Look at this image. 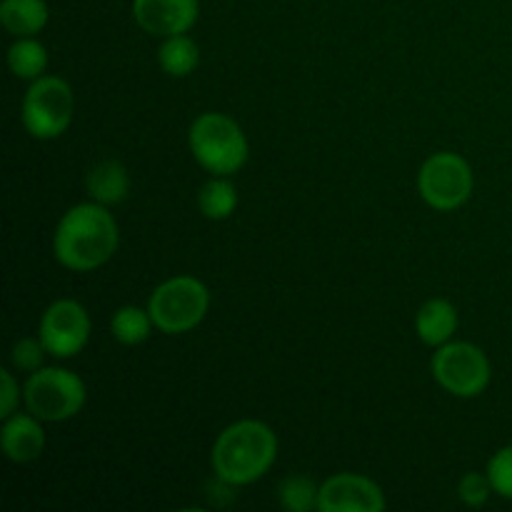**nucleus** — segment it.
<instances>
[{
	"label": "nucleus",
	"instance_id": "nucleus-5",
	"mask_svg": "<svg viewBox=\"0 0 512 512\" xmlns=\"http://www.w3.org/2000/svg\"><path fill=\"white\" fill-rule=\"evenodd\" d=\"M88 390L80 375L65 368H38L23 388L28 413L43 423H63L83 410Z\"/></svg>",
	"mask_w": 512,
	"mask_h": 512
},
{
	"label": "nucleus",
	"instance_id": "nucleus-17",
	"mask_svg": "<svg viewBox=\"0 0 512 512\" xmlns=\"http://www.w3.org/2000/svg\"><path fill=\"white\" fill-rule=\"evenodd\" d=\"M10 73L20 80H38L43 78L48 68V50L35 38H18L8 50Z\"/></svg>",
	"mask_w": 512,
	"mask_h": 512
},
{
	"label": "nucleus",
	"instance_id": "nucleus-3",
	"mask_svg": "<svg viewBox=\"0 0 512 512\" xmlns=\"http://www.w3.org/2000/svg\"><path fill=\"white\" fill-rule=\"evenodd\" d=\"M190 153L210 175H235L248 163L250 145L243 128L225 113H203L188 133Z\"/></svg>",
	"mask_w": 512,
	"mask_h": 512
},
{
	"label": "nucleus",
	"instance_id": "nucleus-18",
	"mask_svg": "<svg viewBox=\"0 0 512 512\" xmlns=\"http://www.w3.org/2000/svg\"><path fill=\"white\" fill-rule=\"evenodd\" d=\"M198 208L208 220H228L238 208V190L223 175H213V180L200 188Z\"/></svg>",
	"mask_w": 512,
	"mask_h": 512
},
{
	"label": "nucleus",
	"instance_id": "nucleus-21",
	"mask_svg": "<svg viewBox=\"0 0 512 512\" xmlns=\"http://www.w3.org/2000/svg\"><path fill=\"white\" fill-rule=\"evenodd\" d=\"M488 478L493 483V490L500 498L512 500V445L508 448H500L498 453L490 458L488 463Z\"/></svg>",
	"mask_w": 512,
	"mask_h": 512
},
{
	"label": "nucleus",
	"instance_id": "nucleus-9",
	"mask_svg": "<svg viewBox=\"0 0 512 512\" xmlns=\"http://www.w3.org/2000/svg\"><path fill=\"white\" fill-rule=\"evenodd\" d=\"M90 315L78 300H55L40 318V333L45 350L53 358H75L90 340Z\"/></svg>",
	"mask_w": 512,
	"mask_h": 512
},
{
	"label": "nucleus",
	"instance_id": "nucleus-16",
	"mask_svg": "<svg viewBox=\"0 0 512 512\" xmlns=\"http://www.w3.org/2000/svg\"><path fill=\"white\" fill-rule=\"evenodd\" d=\"M158 63L170 78H188L200 65V48L188 35H170L163 38L158 48Z\"/></svg>",
	"mask_w": 512,
	"mask_h": 512
},
{
	"label": "nucleus",
	"instance_id": "nucleus-22",
	"mask_svg": "<svg viewBox=\"0 0 512 512\" xmlns=\"http://www.w3.org/2000/svg\"><path fill=\"white\" fill-rule=\"evenodd\" d=\"M493 483H490L488 473H465L458 483V498L463 500L468 508H480L493 495Z\"/></svg>",
	"mask_w": 512,
	"mask_h": 512
},
{
	"label": "nucleus",
	"instance_id": "nucleus-12",
	"mask_svg": "<svg viewBox=\"0 0 512 512\" xmlns=\"http://www.w3.org/2000/svg\"><path fill=\"white\" fill-rule=\"evenodd\" d=\"M43 420L35 418L33 413H13L5 418L3 433H0V445H3V455L10 463H33L43 455L45 450V433Z\"/></svg>",
	"mask_w": 512,
	"mask_h": 512
},
{
	"label": "nucleus",
	"instance_id": "nucleus-8",
	"mask_svg": "<svg viewBox=\"0 0 512 512\" xmlns=\"http://www.w3.org/2000/svg\"><path fill=\"white\" fill-rule=\"evenodd\" d=\"M473 168L458 153H435L418 173V193L440 213L463 208L473 195Z\"/></svg>",
	"mask_w": 512,
	"mask_h": 512
},
{
	"label": "nucleus",
	"instance_id": "nucleus-13",
	"mask_svg": "<svg viewBox=\"0 0 512 512\" xmlns=\"http://www.w3.org/2000/svg\"><path fill=\"white\" fill-rule=\"evenodd\" d=\"M455 330H458V310L450 300L433 298L420 305L418 315H415V333L425 345L440 348L453 340Z\"/></svg>",
	"mask_w": 512,
	"mask_h": 512
},
{
	"label": "nucleus",
	"instance_id": "nucleus-14",
	"mask_svg": "<svg viewBox=\"0 0 512 512\" xmlns=\"http://www.w3.org/2000/svg\"><path fill=\"white\" fill-rule=\"evenodd\" d=\"M85 185H88L90 198L108 208V205H118L128 198L130 175L125 165L118 163V160H103V163H98L90 170Z\"/></svg>",
	"mask_w": 512,
	"mask_h": 512
},
{
	"label": "nucleus",
	"instance_id": "nucleus-4",
	"mask_svg": "<svg viewBox=\"0 0 512 512\" xmlns=\"http://www.w3.org/2000/svg\"><path fill=\"white\" fill-rule=\"evenodd\" d=\"M210 308V293L205 283L193 275H178L153 290L148 313L155 328L165 335H180L198 328Z\"/></svg>",
	"mask_w": 512,
	"mask_h": 512
},
{
	"label": "nucleus",
	"instance_id": "nucleus-2",
	"mask_svg": "<svg viewBox=\"0 0 512 512\" xmlns=\"http://www.w3.org/2000/svg\"><path fill=\"white\" fill-rule=\"evenodd\" d=\"M278 458V438L260 420H238L215 438L210 450L215 478L228 485H250L263 478Z\"/></svg>",
	"mask_w": 512,
	"mask_h": 512
},
{
	"label": "nucleus",
	"instance_id": "nucleus-20",
	"mask_svg": "<svg viewBox=\"0 0 512 512\" xmlns=\"http://www.w3.org/2000/svg\"><path fill=\"white\" fill-rule=\"evenodd\" d=\"M320 488L305 475H290L278 485V500L290 512L318 510Z\"/></svg>",
	"mask_w": 512,
	"mask_h": 512
},
{
	"label": "nucleus",
	"instance_id": "nucleus-24",
	"mask_svg": "<svg viewBox=\"0 0 512 512\" xmlns=\"http://www.w3.org/2000/svg\"><path fill=\"white\" fill-rule=\"evenodd\" d=\"M20 403V388L10 370H0V418H10Z\"/></svg>",
	"mask_w": 512,
	"mask_h": 512
},
{
	"label": "nucleus",
	"instance_id": "nucleus-1",
	"mask_svg": "<svg viewBox=\"0 0 512 512\" xmlns=\"http://www.w3.org/2000/svg\"><path fill=\"white\" fill-rule=\"evenodd\" d=\"M120 243L118 223L100 203L73 205L60 218L53 235V255L63 268L90 273L115 255Z\"/></svg>",
	"mask_w": 512,
	"mask_h": 512
},
{
	"label": "nucleus",
	"instance_id": "nucleus-6",
	"mask_svg": "<svg viewBox=\"0 0 512 512\" xmlns=\"http://www.w3.org/2000/svg\"><path fill=\"white\" fill-rule=\"evenodd\" d=\"M75 110L73 88L63 78L43 75L33 80L23 98V125L33 138L55 140L70 128Z\"/></svg>",
	"mask_w": 512,
	"mask_h": 512
},
{
	"label": "nucleus",
	"instance_id": "nucleus-19",
	"mask_svg": "<svg viewBox=\"0 0 512 512\" xmlns=\"http://www.w3.org/2000/svg\"><path fill=\"white\" fill-rule=\"evenodd\" d=\"M155 328L148 310L138 305H123L110 318V333L123 345H140L150 338V330Z\"/></svg>",
	"mask_w": 512,
	"mask_h": 512
},
{
	"label": "nucleus",
	"instance_id": "nucleus-10",
	"mask_svg": "<svg viewBox=\"0 0 512 512\" xmlns=\"http://www.w3.org/2000/svg\"><path fill=\"white\" fill-rule=\"evenodd\" d=\"M385 493L375 480L358 473H338L320 485V512H383Z\"/></svg>",
	"mask_w": 512,
	"mask_h": 512
},
{
	"label": "nucleus",
	"instance_id": "nucleus-11",
	"mask_svg": "<svg viewBox=\"0 0 512 512\" xmlns=\"http://www.w3.org/2000/svg\"><path fill=\"white\" fill-rule=\"evenodd\" d=\"M198 0H133V18L145 33L170 38L198 23Z\"/></svg>",
	"mask_w": 512,
	"mask_h": 512
},
{
	"label": "nucleus",
	"instance_id": "nucleus-7",
	"mask_svg": "<svg viewBox=\"0 0 512 512\" xmlns=\"http://www.w3.org/2000/svg\"><path fill=\"white\" fill-rule=\"evenodd\" d=\"M430 373L445 393L455 398H478L490 385V360L473 343H445L430 360Z\"/></svg>",
	"mask_w": 512,
	"mask_h": 512
},
{
	"label": "nucleus",
	"instance_id": "nucleus-23",
	"mask_svg": "<svg viewBox=\"0 0 512 512\" xmlns=\"http://www.w3.org/2000/svg\"><path fill=\"white\" fill-rule=\"evenodd\" d=\"M48 353L40 338H23L13 345V365L18 370H25V373H35V370L43 365V355Z\"/></svg>",
	"mask_w": 512,
	"mask_h": 512
},
{
	"label": "nucleus",
	"instance_id": "nucleus-15",
	"mask_svg": "<svg viewBox=\"0 0 512 512\" xmlns=\"http://www.w3.org/2000/svg\"><path fill=\"white\" fill-rule=\"evenodd\" d=\"M48 3L45 0H3L0 23L15 38H35L48 25Z\"/></svg>",
	"mask_w": 512,
	"mask_h": 512
}]
</instances>
